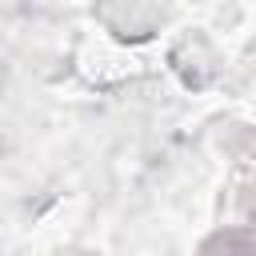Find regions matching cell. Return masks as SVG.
<instances>
[{
	"label": "cell",
	"mask_w": 256,
	"mask_h": 256,
	"mask_svg": "<svg viewBox=\"0 0 256 256\" xmlns=\"http://www.w3.org/2000/svg\"><path fill=\"white\" fill-rule=\"evenodd\" d=\"M204 256H256V240L244 232H220L204 244Z\"/></svg>",
	"instance_id": "1"
}]
</instances>
